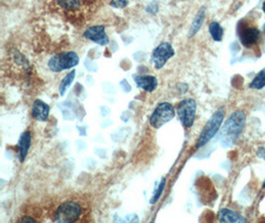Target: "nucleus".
<instances>
[{"label": "nucleus", "instance_id": "17", "mask_svg": "<svg viewBox=\"0 0 265 223\" xmlns=\"http://www.w3.org/2000/svg\"><path fill=\"white\" fill-rule=\"evenodd\" d=\"M209 31L212 38L216 42H221L224 36V29L218 22H212L209 26Z\"/></svg>", "mask_w": 265, "mask_h": 223}, {"label": "nucleus", "instance_id": "15", "mask_svg": "<svg viewBox=\"0 0 265 223\" xmlns=\"http://www.w3.org/2000/svg\"><path fill=\"white\" fill-rule=\"evenodd\" d=\"M204 20H205V8H202L192 23V26L190 29V34H189L190 37L194 36L199 31L202 24L204 23Z\"/></svg>", "mask_w": 265, "mask_h": 223}, {"label": "nucleus", "instance_id": "4", "mask_svg": "<svg viewBox=\"0 0 265 223\" xmlns=\"http://www.w3.org/2000/svg\"><path fill=\"white\" fill-rule=\"evenodd\" d=\"M225 116V109L223 107L219 108L210 118V120L205 125L202 133L200 134V137L197 141L196 148H201L205 146L210 140L214 138V136L217 134L219 129L221 128V125L223 123Z\"/></svg>", "mask_w": 265, "mask_h": 223}, {"label": "nucleus", "instance_id": "12", "mask_svg": "<svg viewBox=\"0 0 265 223\" xmlns=\"http://www.w3.org/2000/svg\"><path fill=\"white\" fill-rule=\"evenodd\" d=\"M50 107L43 100L36 99L32 105V115L38 121H47L49 118Z\"/></svg>", "mask_w": 265, "mask_h": 223}, {"label": "nucleus", "instance_id": "14", "mask_svg": "<svg viewBox=\"0 0 265 223\" xmlns=\"http://www.w3.org/2000/svg\"><path fill=\"white\" fill-rule=\"evenodd\" d=\"M31 133L29 131L24 132L20 139H19V143H18V147H19V159L21 162H23L26 159V156L28 154V150L31 145Z\"/></svg>", "mask_w": 265, "mask_h": 223}, {"label": "nucleus", "instance_id": "6", "mask_svg": "<svg viewBox=\"0 0 265 223\" xmlns=\"http://www.w3.org/2000/svg\"><path fill=\"white\" fill-rule=\"evenodd\" d=\"M174 106L169 102H162L153 111L149 122L153 128L159 129L166 123L170 122L174 118Z\"/></svg>", "mask_w": 265, "mask_h": 223}, {"label": "nucleus", "instance_id": "18", "mask_svg": "<svg viewBox=\"0 0 265 223\" xmlns=\"http://www.w3.org/2000/svg\"><path fill=\"white\" fill-rule=\"evenodd\" d=\"M76 77V71L73 70L72 72L68 73L67 76L63 79V81L61 82V85H60V88H59V91H60V95L61 96H64L68 90V88L72 85V83L74 82V79Z\"/></svg>", "mask_w": 265, "mask_h": 223}, {"label": "nucleus", "instance_id": "25", "mask_svg": "<svg viewBox=\"0 0 265 223\" xmlns=\"http://www.w3.org/2000/svg\"><path fill=\"white\" fill-rule=\"evenodd\" d=\"M262 29H263V32H264V33H265V24H264V25H263V27H262Z\"/></svg>", "mask_w": 265, "mask_h": 223}, {"label": "nucleus", "instance_id": "24", "mask_svg": "<svg viewBox=\"0 0 265 223\" xmlns=\"http://www.w3.org/2000/svg\"><path fill=\"white\" fill-rule=\"evenodd\" d=\"M262 8H263V12L265 13V2L263 3V6H262Z\"/></svg>", "mask_w": 265, "mask_h": 223}, {"label": "nucleus", "instance_id": "8", "mask_svg": "<svg viewBox=\"0 0 265 223\" xmlns=\"http://www.w3.org/2000/svg\"><path fill=\"white\" fill-rule=\"evenodd\" d=\"M175 52L170 43L164 42L161 43L153 52L152 62L155 64L156 68H161L165 64L174 56Z\"/></svg>", "mask_w": 265, "mask_h": 223}, {"label": "nucleus", "instance_id": "16", "mask_svg": "<svg viewBox=\"0 0 265 223\" xmlns=\"http://www.w3.org/2000/svg\"><path fill=\"white\" fill-rule=\"evenodd\" d=\"M265 87V68L260 70L252 82L249 85V88L252 90H262Z\"/></svg>", "mask_w": 265, "mask_h": 223}, {"label": "nucleus", "instance_id": "10", "mask_svg": "<svg viewBox=\"0 0 265 223\" xmlns=\"http://www.w3.org/2000/svg\"><path fill=\"white\" fill-rule=\"evenodd\" d=\"M240 26V25H239ZM259 30L255 27H243L240 26V30L238 31V37L241 44L245 47H250L254 45L259 38Z\"/></svg>", "mask_w": 265, "mask_h": 223}, {"label": "nucleus", "instance_id": "11", "mask_svg": "<svg viewBox=\"0 0 265 223\" xmlns=\"http://www.w3.org/2000/svg\"><path fill=\"white\" fill-rule=\"evenodd\" d=\"M220 223H248V221L233 210L223 208L219 212Z\"/></svg>", "mask_w": 265, "mask_h": 223}, {"label": "nucleus", "instance_id": "22", "mask_svg": "<svg viewBox=\"0 0 265 223\" xmlns=\"http://www.w3.org/2000/svg\"><path fill=\"white\" fill-rule=\"evenodd\" d=\"M127 4H128V2L124 1V0H120V1H118V0H115V1L111 2V5L115 7V8H123V7L127 6Z\"/></svg>", "mask_w": 265, "mask_h": 223}, {"label": "nucleus", "instance_id": "3", "mask_svg": "<svg viewBox=\"0 0 265 223\" xmlns=\"http://www.w3.org/2000/svg\"><path fill=\"white\" fill-rule=\"evenodd\" d=\"M82 213L81 205L75 200H67L61 203L55 212V219L58 223H75Z\"/></svg>", "mask_w": 265, "mask_h": 223}, {"label": "nucleus", "instance_id": "21", "mask_svg": "<svg viewBox=\"0 0 265 223\" xmlns=\"http://www.w3.org/2000/svg\"><path fill=\"white\" fill-rule=\"evenodd\" d=\"M17 223H37V221L31 215H23L20 217V219L17 221Z\"/></svg>", "mask_w": 265, "mask_h": 223}, {"label": "nucleus", "instance_id": "5", "mask_svg": "<svg viewBox=\"0 0 265 223\" xmlns=\"http://www.w3.org/2000/svg\"><path fill=\"white\" fill-rule=\"evenodd\" d=\"M78 62L79 58L76 52H63L53 56L48 63V66L52 71L59 72L76 66Z\"/></svg>", "mask_w": 265, "mask_h": 223}, {"label": "nucleus", "instance_id": "26", "mask_svg": "<svg viewBox=\"0 0 265 223\" xmlns=\"http://www.w3.org/2000/svg\"><path fill=\"white\" fill-rule=\"evenodd\" d=\"M262 188H265V181L263 182V185H262Z\"/></svg>", "mask_w": 265, "mask_h": 223}, {"label": "nucleus", "instance_id": "7", "mask_svg": "<svg viewBox=\"0 0 265 223\" xmlns=\"http://www.w3.org/2000/svg\"><path fill=\"white\" fill-rule=\"evenodd\" d=\"M196 110H197V103L192 98L184 99L178 104V107H177V113H178L181 123L186 128H190L193 126L196 116Z\"/></svg>", "mask_w": 265, "mask_h": 223}, {"label": "nucleus", "instance_id": "23", "mask_svg": "<svg viewBox=\"0 0 265 223\" xmlns=\"http://www.w3.org/2000/svg\"><path fill=\"white\" fill-rule=\"evenodd\" d=\"M257 156L263 160H265V148L261 147L258 149V151H257Z\"/></svg>", "mask_w": 265, "mask_h": 223}, {"label": "nucleus", "instance_id": "9", "mask_svg": "<svg viewBox=\"0 0 265 223\" xmlns=\"http://www.w3.org/2000/svg\"><path fill=\"white\" fill-rule=\"evenodd\" d=\"M83 36L84 38L102 46H106L110 42V39L106 33V27L104 25H97L87 28L84 31Z\"/></svg>", "mask_w": 265, "mask_h": 223}, {"label": "nucleus", "instance_id": "1", "mask_svg": "<svg viewBox=\"0 0 265 223\" xmlns=\"http://www.w3.org/2000/svg\"><path fill=\"white\" fill-rule=\"evenodd\" d=\"M53 4L60 13L73 23H81V21L87 16H90L98 6V2L78 1V0H72V1H61L59 0Z\"/></svg>", "mask_w": 265, "mask_h": 223}, {"label": "nucleus", "instance_id": "2", "mask_svg": "<svg viewBox=\"0 0 265 223\" xmlns=\"http://www.w3.org/2000/svg\"><path fill=\"white\" fill-rule=\"evenodd\" d=\"M245 119V114L243 113V111L240 110L233 112L227 118L224 127L222 128L220 135L222 146L229 147L234 144V142L238 139V137L243 131Z\"/></svg>", "mask_w": 265, "mask_h": 223}, {"label": "nucleus", "instance_id": "13", "mask_svg": "<svg viewBox=\"0 0 265 223\" xmlns=\"http://www.w3.org/2000/svg\"><path fill=\"white\" fill-rule=\"evenodd\" d=\"M134 81L138 88L148 93L154 92L158 86V81L153 76H135Z\"/></svg>", "mask_w": 265, "mask_h": 223}, {"label": "nucleus", "instance_id": "20", "mask_svg": "<svg viewBox=\"0 0 265 223\" xmlns=\"http://www.w3.org/2000/svg\"><path fill=\"white\" fill-rule=\"evenodd\" d=\"M165 184H166V180L162 179L161 183L159 184V188L155 191V193H154V195L152 197V200L150 201L152 204H154V203H156L158 201V199H159V197H160V195H161V193H162V191H163V190L165 188Z\"/></svg>", "mask_w": 265, "mask_h": 223}, {"label": "nucleus", "instance_id": "19", "mask_svg": "<svg viewBox=\"0 0 265 223\" xmlns=\"http://www.w3.org/2000/svg\"><path fill=\"white\" fill-rule=\"evenodd\" d=\"M114 223H139V218H138L137 214H135V213L128 214L124 217L115 216Z\"/></svg>", "mask_w": 265, "mask_h": 223}]
</instances>
